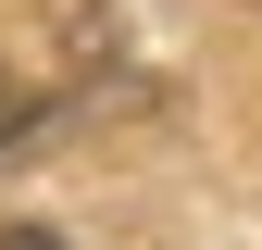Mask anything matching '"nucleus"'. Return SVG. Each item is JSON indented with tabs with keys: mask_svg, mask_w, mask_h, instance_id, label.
<instances>
[{
	"mask_svg": "<svg viewBox=\"0 0 262 250\" xmlns=\"http://www.w3.org/2000/svg\"><path fill=\"white\" fill-rule=\"evenodd\" d=\"M25 125H38V88H25V75H0V150H13Z\"/></svg>",
	"mask_w": 262,
	"mask_h": 250,
	"instance_id": "1",
	"label": "nucleus"
},
{
	"mask_svg": "<svg viewBox=\"0 0 262 250\" xmlns=\"http://www.w3.org/2000/svg\"><path fill=\"white\" fill-rule=\"evenodd\" d=\"M0 250H62V238L50 225H0Z\"/></svg>",
	"mask_w": 262,
	"mask_h": 250,
	"instance_id": "2",
	"label": "nucleus"
}]
</instances>
